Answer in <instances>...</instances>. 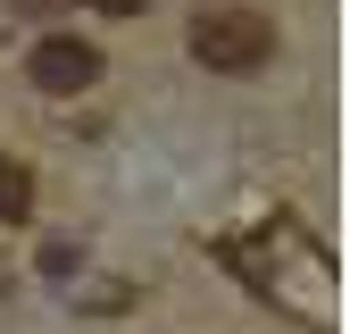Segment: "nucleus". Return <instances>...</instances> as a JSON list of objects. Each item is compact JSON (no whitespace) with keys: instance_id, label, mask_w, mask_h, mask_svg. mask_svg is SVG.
Here are the masks:
<instances>
[{"instance_id":"2","label":"nucleus","mask_w":350,"mask_h":334,"mask_svg":"<svg viewBox=\"0 0 350 334\" xmlns=\"http://www.w3.org/2000/svg\"><path fill=\"white\" fill-rule=\"evenodd\" d=\"M25 75L42 84V92L75 101V92H92V84H100V51H92V42H75V34H51V42H33Z\"/></svg>"},{"instance_id":"1","label":"nucleus","mask_w":350,"mask_h":334,"mask_svg":"<svg viewBox=\"0 0 350 334\" xmlns=\"http://www.w3.org/2000/svg\"><path fill=\"white\" fill-rule=\"evenodd\" d=\"M184 42H192V59H200V67H217V75H250V67H267L275 25H267V9H242V0H226V9H200Z\"/></svg>"},{"instance_id":"4","label":"nucleus","mask_w":350,"mask_h":334,"mask_svg":"<svg viewBox=\"0 0 350 334\" xmlns=\"http://www.w3.org/2000/svg\"><path fill=\"white\" fill-rule=\"evenodd\" d=\"M83 9H100V17H142V0H83Z\"/></svg>"},{"instance_id":"3","label":"nucleus","mask_w":350,"mask_h":334,"mask_svg":"<svg viewBox=\"0 0 350 334\" xmlns=\"http://www.w3.org/2000/svg\"><path fill=\"white\" fill-rule=\"evenodd\" d=\"M17 218H33V176L0 151V226H17Z\"/></svg>"}]
</instances>
